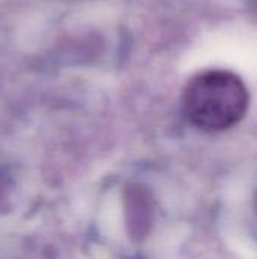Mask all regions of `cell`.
<instances>
[{
    "instance_id": "6da1fadb",
    "label": "cell",
    "mask_w": 257,
    "mask_h": 259,
    "mask_svg": "<svg viewBox=\"0 0 257 259\" xmlns=\"http://www.w3.org/2000/svg\"><path fill=\"white\" fill-rule=\"evenodd\" d=\"M250 93L245 82L230 70H206L188 80L182 93L186 120L203 132H223L247 114Z\"/></svg>"
}]
</instances>
